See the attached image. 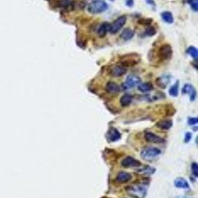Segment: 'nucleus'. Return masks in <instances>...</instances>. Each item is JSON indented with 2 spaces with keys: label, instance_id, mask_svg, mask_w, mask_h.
Returning <instances> with one entry per match:
<instances>
[{
  "label": "nucleus",
  "instance_id": "obj_1",
  "mask_svg": "<svg viewBox=\"0 0 198 198\" xmlns=\"http://www.w3.org/2000/svg\"><path fill=\"white\" fill-rule=\"evenodd\" d=\"M126 191L128 195L133 198H144L147 194V188L142 184H132L127 186Z\"/></svg>",
  "mask_w": 198,
  "mask_h": 198
},
{
  "label": "nucleus",
  "instance_id": "obj_2",
  "mask_svg": "<svg viewBox=\"0 0 198 198\" xmlns=\"http://www.w3.org/2000/svg\"><path fill=\"white\" fill-rule=\"evenodd\" d=\"M108 9L107 4L103 0H95L88 6V10L92 14H99Z\"/></svg>",
  "mask_w": 198,
  "mask_h": 198
},
{
  "label": "nucleus",
  "instance_id": "obj_3",
  "mask_svg": "<svg viewBox=\"0 0 198 198\" xmlns=\"http://www.w3.org/2000/svg\"><path fill=\"white\" fill-rule=\"evenodd\" d=\"M161 154V151L156 147H146L141 152V156L144 160H151L158 156Z\"/></svg>",
  "mask_w": 198,
  "mask_h": 198
},
{
  "label": "nucleus",
  "instance_id": "obj_4",
  "mask_svg": "<svg viewBox=\"0 0 198 198\" xmlns=\"http://www.w3.org/2000/svg\"><path fill=\"white\" fill-rule=\"evenodd\" d=\"M127 21V18L125 16H122L115 20L112 24H110L109 31L112 34H116L120 29L125 25Z\"/></svg>",
  "mask_w": 198,
  "mask_h": 198
},
{
  "label": "nucleus",
  "instance_id": "obj_5",
  "mask_svg": "<svg viewBox=\"0 0 198 198\" xmlns=\"http://www.w3.org/2000/svg\"><path fill=\"white\" fill-rule=\"evenodd\" d=\"M172 55L173 50L169 44H164L162 45L158 52V56L162 61L169 60L172 56Z\"/></svg>",
  "mask_w": 198,
  "mask_h": 198
},
{
  "label": "nucleus",
  "instance_id": "obj_6",
  "mask_svg": "<svg viewBox=\"0 0 198 198\" xmlns=\"http://www.w3.org/2000/svg\"><path fill=\"white\" fill-rule=\"evenodd\" d=\"M140 83L141 79L139 76L135 75H130L127 76L126 82L123 84L122 86L124 89H128L140 84Z\"/></svg>",
  "mask_w": 198,
  "mask_h": 198
},
{
  "label": "nucleus",
  "instance_id": "obj_7",
  "mask_svg": "<svg viewBox=\"0 0 198 198\" xmlns=\"http://www.w3.org/2000/svg\"><path fill=\"white\" fill-rule=\"evenodd\" d=\"M141 164L139 160H137L132 156H127L124 158L121 162L122 166L125 168H138L141 166Z\"/></svg>",
  "mask_w": 198,
  "mask_h": 198
},
{
  "label": "nucleus",
  "instance_id": "obj_8",
  "mask_svg": "<svg viewBox=\"0 0 198 198\" xmlns=\"http://www.w3.org/2000/svg\"><path fill=\"white\" fill-rule=\"evenodd\" d=\"M109 72L110 75L112 76L120 77L126 74L127 69L122 65H116L111 67Z\"/></svg>",
  "mask_w": 198,
  "mask_h": 198
},
{
  "label": "nucleus",
  "instance_id": "obj_9",
  "mask_svg": "<svg viewBox=\"0 0 198 198\" xmlns=\"http://www.w3.org/2000/svg\"><path fill=\"white\" fill-rule=\"evenodd\" d=\"M182 94H187L189 95L190 100L194 101L197 97V91L195 88L191 84H185L182 89Z\"/></svg>",
  "mask_w": 198,
  "mask_h": 198
},
{
  "label": "nucleus",
  "instance_id": "obj_10",
  "mask_svg": "<svg viewBox=\"0 0 198 198\" xmlns=\"http://www.w3.org/2000/svg\"><path fill=\"white\" fill-rule=\"evenodd\" d=\"M144 137L145 140L149 142L155 143V144H161L164 142V140L163 139L151 132L146 133L145 134Z\"/></svg>",
  "mask_w": 198,
  "mask_h": 198
},
{
  "label": "nucleus",
  "instance_id": "obj_11",
  "mask_svg": "<svg viewBox=\"0 0 198 198\" xmlns=\"http://www.w3.org/2000/svg\"><path fill=\"white\" fill-rule=\"evenodd\" d=\"M132 179V176L128 172L121 171L117 174L116 180L119 183H126Z\"/></svg>",
  "mask_w": 198,
  "mask_h": 198
},
{
  "label": "nucleus",
  "instance_id": "obj_12",
  "mask_svg": "<svg viewBox=\"0 0 198 198\" xmlns=\"http://www.w3.org/2000/svg\"><path fill=\"white\" fill-rule=\"evenodd\" d=\"M139 57L138 56H130V55H129L127 57H124L123 60L122 62V66L125 67V66L129 67V66H132L135 65L137 64L139 62Z\"/></svg>",
  "mask_w": 198,
  "mask_h": 198
},
{
  "label": "nucleus",
  "instance_id": "obj_13",
  "mask_svg": "<svg viewBox=\"0 0 198 198\" xmlns=\"http://www.w3.org/2000/svg\"><path fill=\"white\" fill-rule=\"evenodd\" d=\"M108 138L110 142H116L121 138V134L116 128H111L108 133Z\"/></svg>",
  "mask_w": 198,
  "mask_h": 198
},
{
  "label": "nucleus",
  "instance_id": "obj_14",
  "mask_svg": "<svg viewBox=\"0 0 198 198\" xmlns=\"http://www.w3.org/2000/svg\"><path fill=\"white\" fill-rule=\"evenodd\" d=\"M174 185L179 188L188 189L189 188L188 182L182 177H178L175 179Z\"/></svg>",
  "mask_w": 198,
  "mask_h": 198
},
{
  "label": "nucleus",
  "instance_id": "obj_15",
  "mask_svg": "<svg viewBox=\"0 0 198 198\" xmlns=\"http://www.w3.org/2000/svg\"><path fill=\"white\" fill-rule=\"evenodd\" d=\"M106 90L111 93H117L120 92V88L115 82H109L106 84Z\"/></svg>",
  "mask_w": 198,
  "mask_h": 198
},
{
  "label": "nucleus",
  "instance_id": "obj_16",
  "mask_svg": "<svg viewBox=\"0 0 198 198\" xmlns=\"http://www.w3.org/2000/svg\"><path fill=\"white\" fill-rule=\"evenodd\" d=\"M173 126V121L170 119H164L158 122L156 126L162 130H169Z\"/></svg>",
  "mask_w": 198,
  "mask_h": 198
},
{
  "label": "nucleus",
  "instance_id": "obj_17",
  "mask_svg": "<svg viewBox=\"0 0 198 198\" xmlns=\"http://www.w3.org/2000/svg\"><path fill=\"white\" fill-rule=\"evenodd\" d=\"M109 27H110V24L109 23H108V22L103 23L101 25L99 28H98V36L101 38L104 37L106 36L107 32L109 31Z\"/></svg>",
  "mask_w": 198,
  "mask_h": 198
},
{
  "label": "nucleus",
  "instance_id": "obj_18",
  "mask_svg": "<svg viewBox=\"0 0 198 198\" xmlns=\"http://www.w3.org/2000/svg\"><path fill=\"white\" fill-rule=\"evenodd\" d=\"M153 89V86L150 82H145L138 86V89L142 93L149 92Z\"/></svg>",
  "mask_w": 198,
  "mask_h": 198
},
{
  "label": "nucleus",
  "instance_id": "obj_19",
  "mask_svg": "<svg viewBox=\"0 0 198 198\" xmlns=\"http://www.w3.org/2000/svg\"><path fill=\"white\" fill-rule=\"evenodd\" d=\"M134 32L130 28H125L122 33L120 37L123 38L124 40L127 41L130 40L134 37Z\"/></svg>",
  "mask_w": 198,
  "mask_h": 198
},
{
  "label": "nucleus",
  "instance_id": "obj_20",
  "mask_svg": "<svg viewBox=\"0 0 198 198\" xmlns=\"http://www.w3.org/2000/svg\"><path fill=\"white\" fill-rule=\"evenodd\" d=\"M132 97L130 94H124L121 98L120 100V104L123 107H127L131 104L132 102Z\"/></svg>",
  "mask_w": 198,
  "mask_h": 198
},
{
  "label": "nucleus",
  "instance_id": "obj_21",
  "mask_svg": "<svg viewBox=\"0 0 198 198\" xmlns=\"http://www.w3.org/2000/svg\"><path fill=\"white\" fill-rule=\"evenodd\" d=\"M161 18L165 22L167 23H172L174 21L172 13L169 11L163 12L161 13Z\"/></svg>",
  "mask_w": 198,
  "mask_h": 198
},
{
  "label": "nucleus",
  "instance_id": "obj_22",
  "mask_svg": "<svg viewBox=\"0 0 198 198\" xmlns=\"http://www.w3.org/2000/svg\"><path fill=\"white\" fill-rule=\"evenodd\" d=\"M179 82L177 81L174 85L170 88L169 94L173 97H177L179 94Z\"/></svg>",
  "mask_w": 198,
  "mask_h": 198
},
{
  "label": "nucleus",
  "instance_id": "obj_23",
  "mask_svg": "<svg viewBox=\"0 0 198 198\" xmlns=\"http://www.w3.org/2000/svg\"><path fill=\"white\" fill-rule=\"evenodd\" d=\"M187 53L190 56L194 59H197L198 56V52L197 49L194 47H190L188 48L187 50Z\"/></svg>",
  "mask_w": 198,
  "mask_h": 198
},
{
  "label": "nucleus",
  "instance_id": "obj_24",
  "mask_svg": "<svg viewBox=\"0 0 198 198\" xmlns=\"http://www.w3.org/2000/svg\"><path fill=\"white\" fill-rule=\"evenodd\" d=\"M139 171L141 174H143L145 175H150V174H152L155 171V169L151 167L146 166V167L143 168V169H140L139 170Z\"/></svg>",
  "mask_w": 198,
  "mask_h": 198
},
{
  "label": "nucleus",
  "instance_id": "obj_25",
  "mask_svg": "<svg viewBox=\"0 0 198 198\" xmlns=\"http://www.w3.org/2000/svg\"><path fill=\"white\" fill-rule=\"evenodd\" d=\"M156 83H157L158 85L161 88H165L167 85V81L163 79V78H158L156 81Z\"/></svg>",
  "mask_w": 198,
  "mask_h": 198
},
{
  "label": "nucleus",
  "instance_id": "obj_26",
  "mask_svg": "<svg viewBox=\"0 0 198 198\" xmlns=\"http://www.w3.org/2000/svg\"><path fill=\"white\" fill-rule=\"evenodd\" d=\"M72 1V0H58V4L60 7L66 8L71 4Z\"/></svg>",
  "mask_w": 198,
  "mask_h": 198
},
{
  "label": "nucleus",
  "instance_id": "obj_27",
  "mask_svg": "<svg viewBox=\"0 0 198 198\" xmlns=\"http://www.w3.org/2000/svg\"><path fill=\"white\" fill-rule=\"evenodd\" d=\"M156 31L153 27H149L145 30V34L148 36H153L156 34Z\"/></svg>",
  "mask_w": 198,
  "mask_h": 198
},
{
  "label": "nucleus",
  "instance_id": "obj_28",
  "mask_svg": "<svg viewBox=\"0 0 198 198\" xmlns=\"http://www.w3.org/2000/svg\"><path fill=\"white\" fill-rule=\"evenodd\" d=\"M191 170L193 174L197 177L198 176V164L196 162H194L192 163Z\"/></svg>",
  "mask_w": 198,
  "mask_h": 198
},
{
  "label": "nucleus",
  "instance_id": "obj_29",
  "mask_svg": "<svg viewBox=\"0 0 198 198\" xmlns=\"http://www.w3.org/2000/svg\"><path fill=\"white\" fill-rule=\"evenodd\" d=\"M188 2L193 10L195 11H198V0H188Z\"/></svg>",
  "mask_w": 198,
  "mask_h": 198
},
{
  "label": "nucleus",
  "instance_id": "obj_30",
  "mask_svg": "<svg viewBox=\"0 0 198 198\" xmlns=\"http://www.w3.org/2000/svg\"><path fill=\"white\" fill-rule=\"evenodd\" d=\"M152 22V19H141L138 20V23L143 25H149Z\"/></svg>",
  "mask_w": 198,
  "mask_h": 198
},
{
  "label": "nucleus",
  "instance_id": "obj_31",
  "mask_svg": "<svg viewBox=\"0 0 198 198\" xmlns=\"http://www.w3.org/2000/svg\"><path fill=\"white\" fill-rule=\"evenodd\" d=\"M198 119L197 118H190L188 119V123L190 125H194L198 123Z\"/></svg>",
  "mask_w": 198,
  "mask_h": 198
},
{
  "label": "nucleus",
  "instance_id": "obj_32",
  "mask_svg": "<svg viewBox=\"0 0 198 198\" xmlns=\"http://www.w3.org/2000/svg\"><path fill=\"white\" fill-rule=\"evenodd\" d=\"M191 137H192V134L191 133L189 132H188L185 134V139H184V141L185 142H188L191 139Z\"/></svg>",
  "mask_w": 198,
  "mask_h": 198
},
{
  "label": "nucleus",
  "instance_id": "obj_33",
  "mask_svg": "<svg viewBox=\"0 0 198 198\" xmlns=\"http://www.w3.org/2000/svg\"><path fill=\"white\" fill-rule=\"evenodd\" d=\"M134 4V1L133 0H127L126 1V5L128 6V7H132Z\"/></svg>",
  "mask_w": 198,
  "mask_h": 198
},
{
  "label": "nucleus",
  "instance_id": "obj_34",
  "mask_svg": "<svg viewBox=\"0 0 198 198\" xmlns=\"http://www.w3.org/2000/svg\"><path fill=\"white\" fill-rule=\"evenodd\" d=\"M146 2L150 5H155V2L153 0H145Z\"/></svg>",
  "mask_w": 198,
  "mask_h": 198
},
{
  "label": "nucleus",
  "instance_id": "obj_35",
  "mask_svg": "<svg viewBox=\"0 0 198 198\" xmlns=\"http://www.w3.org/2000/svg\"><path fill=\"white\" fill-rule=\"evenodd\" d=\"M111 1H114V0H111Z\"/></svg>",
  "mask_w": 198,
  "mask_h": 198
},
{
  "label": "nucleus",
  "instance_id": "obj_36",
  "mask_svg": "<svg viewBox=\"0 0 198 198\" xmlns=\"http://www.w3.org/2000/svg\"></svg>",
  "mask_w": 198,
  "mask_h": 198
}]
</instances>
